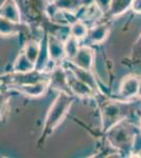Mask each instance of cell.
Returning <instances> with one entry per match:
<instances>
[{
  "instance_id": "19",
  "label": "cell",
  "mask_w": 141,
  "mask_h": 158,
  "mask_svg": "<svg viewBox=\"0 0 141 158\" xmlns=\"http://www.w3.org/2000/svg\"><path fill=\"white\" fill-rule=\"evenodd\" d=\"M18 24L19 23H14L12 21H9V20L1 18V35L2 36H10V35H15L17 33H19V30H18Z\"/></svg>"
},
{
  "instance_id": "1",
  "label": "cell",
  "mask_w": 141,
  "mask_h": 158,
  "mask_svg": "<svg viewBox=\"0 0 141 158\" xmlns=\"http://www.w3.org/2000/svg\"><path fill=\"white\" fill-rule=\"evenodd\" d=\"M73 96L70 93L64 91H60L58 96L54 100V102L48 110L47 117L44 120V127H43V133L45 135L53 132L61 121L64 119L68 112L70 111L71 106L73 103Z\"/></svg>"
},
{
  "instance_id": "14",
  "label": "cell",
  "mask_w": 141,
  "mask_h": 158,
  "mask_svg": "<svg viewBox=\"0 0 141 158\" xmlns=\"http://www.w3.org/2000/svg\"><path fill=\"white\" fill-rule=\"evenodd\" d=\"M50 82L52 83L54 86L58 88L59 90L62 91V86H65V88L68 89V74L64 71V69L59 67L57 69L54 70V72L52 73V76H51ZM70 91V89H68ZM71 93V92H70Z\"/></svg>"
},
{
  "instance_id": "3",
  "label": "cell",
  "mask_w": 141,
  "mask_h": 158,
  "mask_svg": "<svg viewBox=\"0 0 141 158\" xmlns=\"http://www.w3.org/2000/svg\"><path fill=\"white\" fill-rule=\"evenodd\" d=\"M124 117L122 109L116 103H111L104 106L102 111V123L106 131L112 129Z\"/></svg>"
},
{
  "instance_id": "4",
  "label": "cell",
  "mask_w": 141,
  "mask_h": 158,
  "mask_svg": "<svg viewBox=\"0 0 141 158\" xmlns=\"http://www.w3.org/2000/svg\"><path fill=\"white\" fill-rule=\"evenodd\" d=\"M94 51L91 48L80 47L78 53L71 60V62L78 68L84 69V70H91L94 64Z\"/></svg>"
},
{
  "instance_id": "17",
  "label": "cell",
  "mask_w": 141,
  "mask_h": 158,
  "mask_svg": "<svg viewBox=\"0 0 141 158\" xmlns=\"http://www.w3.org/2000/svg\"><path fill=\"white\" fill-rule=\"evenodd\" d=\"M70 33L72 36H74L77 39L82 40L89 35V30L82 20H76L71 24Z\"/></svg>"
},
{
  "instance_id": "13",
  "label": "cell",
  "mask_w": 141,
  "mask_h": 158,
  "mask_svg": "<svg viewBox=\"0 0 141 158\" xmlns=\"http://www.w3.org/2000/svg\"><path fill=\"white\" fill-rule=\"evenodd\" d=\"M110 30L106 25H97L94 27L92 30L89 31V38L91 42L95 43V44H100L106 39L109 36Z\"/></svg>"
},
{
  "instance_id": "12",
  "label": "cell",
  "mask_w": 141,
  "mask_h": 158,
  "mask_svg": "<svg viewBox=\"0 0 141 158\" xmlns=\"http://www.w3.org/2000/svg\"><path fill=\"white\" fill-rule=\"evenodd\" d=\"M51 57L48 54V38L45 40H43L41 42V51H40L39 57H38L37 61L35 63V71L39 73H43L48 68V64L50 63Z\"/></svg>"
},
{
  "instance_id": "24",
  "label": "cell",
  "mask_w": 141,
  "mask_h": 158,
  "mask_svg": "<svg viewBox=\"0 0 141 158\" xmlns=\"http://www.w3.org/2000/svg\"><path fill=\"white\" fill-rule=\"evenodd\" d=\"M140 130H141V121H140Z\"/></svg>"
},
{
  "instance_id": "9",
  "label": "cell",
  "mask_w": 141,
  "mask_h": 158,
  "mask_svg": "<svg viewBox=\"0 0 141 158\" xmlns=\"http://www.w3.org/2000/svg\"><path fill=\"white\" fill-rule=\"evenodd\" d=\"M68 68H70V72L72 74H74L78 79H80L81 81L86 83L89 86H91L94 90V92H97L98 85H97L96 78H95V76L92 74L91 70H84V69L78 68V67H76L75 64H73L72 62L70 63Z\"/></svg>"
},
{
  "instance_id": "6",
  "label": "cell",
  "mask_w": 141,
  "mask_h": 158,
  "mask_svg": "<svg viewBox=\"0 0 141 158\" xmlns=\"http://www.w3.org/2000/svg\"><path fill=\"white\" fill-rule=\"evenodd\" d=\"M68 83L71 93L76 96H79V97H89V96L95 94L94 90L91 86H89L86 83L78 79L72 73L70 75L68 74Z\"/></svg>"
},
{
  "instance_id": "23",
  "label": "cell",
  "mask_w": 141,
  "mask_h": 158,
  "mask_svg": "<svg viewBox=\"0 0 141 158\" xmlns=\"http://www.w3.org/2000/svg\"><path fill=\"white\" fill-rule=\"evenodd\" d=\"M136 156H137V157H141V150L137 152V155H136Z\"/></svg>"
},
{
  "instance_id": "8",
  "label": "cell",
  "mask_w": 141,
  "mask_h": 158,
  "mask_svg": "<svg viewBox=\"0 0 141 158\" xmlns=\"http://www.w3.org/2000/svg\"><path fill=\"white\" fill-rule=\"evenodd\" d=\"M1 18H4L14 23H20L21 21V15H20L19 6L15 0H6L1 6L0 12Z\"/></svg>"
},
{
  "instance_id": "20",
  "label": "cell",
  "mask_w": 141,
  "mask_h": 158,
  "mask_svg": "<svg viewBox=\"0 0 141 158\" xmlns=\"http://www.w3.org/2000/svg\"><path fill=\"white\" fill-rule=\"evenodd\" d=\"M131 10L133 12L137 13V14H141V0H134L132 3Z\"/></svg>"
},
{
  "instance_id": "5",
  "label": "cell",
  "mask_w": 141,
  "mask_h": 158,
  "mask_svg": "<svg viewBox=\"0 0 141 158\" xmlns=\"http://www.w3.org/2000/svg\"><path fill=\"white\" fill-rule=\"evenodd\" d=\"M48 50L50 54L51 60L54 62L62 60L65 57L64 41L61 40L57 36L48 35Z\"/></svg>"
},
{
  "instance_id": "16",
  "label": "cell",
  "mask_w": 141,
  "mask_h": 158,
  "mask_svg": "<svg viewBox=\"0 0 141 158\" xmlns=\"http://www.w3.org/2000/svg\"><path fill=\"white\" fill-rule=\"evenodd\" d=\"M79 42H80V40L77 39V38H75L74 36H72V35H70V36L66 38V40L64 41L65 55H66V58L70 61L75 57L76 54L78 53L79 49H80Z\"/></svg>"
},
{
  "instance_id": "15",
  "label": "cell",
  "mask_w": 141,
  "mask_h": 158,
  "mask_svg": "<svg viewBox=\"0 0 141 158\" xmlns=\"http://www.w3.org/2000/svg\"><path fill=\"white\" fill-rule=\"evenodd\" d=\"M54 3L62 11L74 13L82 9L85 0H55Z\"/></svg>"
},
{
  "instance_id": "7",
  "label": "cell",
  "mask_w": 141,
  "mask_h": 158,
  "mask_svg": "<svg viewBox=\"0 0 141 158\" xmlns=\"http://www.w3.org/2000/svg\"><path fill=\"white\" fill-rule=\"evenodd\" d=\"M140 79L135 77V76H126L122 79L120 83L119 93L122 97L131 98L138 95V89H139Z\"/></svg>"
},
{
  "instance_id": "22",
  "label": "cell",
  "mask_w": 141,
  "mask_h": 158,
  "mask_svg": "<svg viewBox=\"0 0 141 158\" xmlns=\"http://www.w3.org/2000/svg\"><path fill=\"white\" fill-rule=\"evenodd\" d=\"M138 97L141 98V79H140V82H139V89H138Z\"/></svg>"
},
{
  "instance_id": "21",
  "label": "cell",
  "mask_w": 141,
  "mask_h": 158,
  "mask_svg": "<svg viewBox=\"0 0 141 158\" xmlns=\"http://www.w3.org/2000/svg\"><path fill=\"white\" fill-rule=\"evenodd\" d=\"M110 1L111 0H96V3L98 4V6L101 7L102 10H106V11H109V6H110Z\"/></svg>"
},
{
  "instance_id": "11",
  "label": "cell",
  "mask_w": 141,
  "mask_h": 158,
  "mask_svg": "<svg viewBox=\"0 0 141 158\" xmlns=\"http://www.w3.org/2000/svg\"><path fill=\"white\" fill-rule=\"evenodd\" d=\"M133 1L134 0H111L107 12L112 17H118L132 7Z\"/></svg>"
},
{
  "instance_id": "10",
  "label": "cell",
  "mask_w": 141,
  "mask_h": 158,
  "mask_svg": "<svg viewBox=\"0 0 141 158\" xmlns=\"http://www.w3.org/2000/svg\"><path fill=\"white\" fill-rule=\"evenodd\" d=\"M15 73H31L35 71V63L29 59L24 52H21L17 56L13 65Z\"/></svg>"
},
{
  "instance_id": "2",
  "label": "cell",
  "mask_w": 141,
  "mask_h": 158,
  "mask_svg": "<svg viewBox=\"0 0 141 158\" xmlns=\"http://www.w3.org/2000/svg\"><path fill=\"white\" fill-rule=\"evenodd\" d=\"M48 85H50V80L42 79V80H39V81H35V82L11 85V89L23 94L25 96L39 97V96H41L45 93Z\"/></svg>"
},
{
  "instance_id": "18",
  "label": "cell",
  "mask_w": 141,
  "mask_h": 158,
  "mask_svg": "<svg viewBox=\"0 0 141 158\" xmlns=\"http://www.w3.org/2000/svg\"><path fill=\"white\" fill-rule=\"evenodd\" d=\"M40 51H41V42L32 40V41L27 42L23 52L25 53V55L29 57V59L31 61H33L34 63H36L38 57H39Z\"/></svg>"
}]
</instances>
